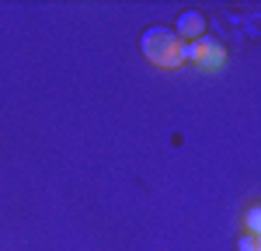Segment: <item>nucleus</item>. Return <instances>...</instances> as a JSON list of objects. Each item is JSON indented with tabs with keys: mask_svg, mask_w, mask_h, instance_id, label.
I'll return each mask as SVG.
<instances>
[{
	"mask_svg": "<svg viewBox=\"0 0 261 251\" xmlns=\"http://www.w3.org/2000/svg\"><path fill=\"white\" fill-rule=\"evenodd\" d=\"M241 248H244V251H254V234H247V237H244Z\"/></svg>",
	"mask_w": 261,
	"mask_h": 251,
	"instance_id": "39448f33",
	"label": "nucleus"
},
{
	"mask_svg": "<svg viewBox=\"0 0 261 251\" xmlns=\"http://www.w3.org/2000/svg\"><path fill=\"white\" fill-rule=\"evenodd\" d=\"M174 35H178L185 45L188 42H195L205 35V14H199V11H185L178 18V28H174Z\"/></svg>",
	"mask_w": 261,
	"mask_h": 251,
	"instance_id": "7ed1b4c3",
	"label": "nucleus"
},
{
	"mask_svg": "<svg viewBox=\"0 0 261 251\" xmlns=\"http://www.w3.org/2000/svg\"><path fill=\"white\" fill-rule=\"evenodd\" d=\"M140 49H143V56L153 66H161V70H178L185 63V42L167 24H150L140 35Z\"/></svg>",
	"mask_w": 261,
	"mask_h": 251,
	"instance_id": "f257e3e1",
	"label": "nucleus"
},
{
	"mask_svg": "<svg viewBox=\"0 0 261 251\" xmlns=\"http://www.w3.org/2000/svg\"><path fill=\"white\" fill-rule=\"evenodd\" d=\"M185 60H192L195 66H202V70H220L223 63H226V45H223L216 35L205 32L202 39L185 45Z\"/></svg>",
	"mask_w": 261,
	"mask_h": 251,
	"instance_id": "f03ea898",
	"label": "nucleus"
},
{
	"mask_svg": "<svg viewBox=\"0 0 261 251\" xmlns=\"http://www.w3.org/2000/svg\"><path fill=\"white\" fill-rule=\"evenodd\" d=\"M247 230H251V234H258V209H251V213H247Z\"/></svg>",
	"mask_w": 261,
	"mask_h": 251,
	"instance_id": "20e7f679",
	"label": "nucleus"
}]
</instances>
